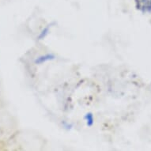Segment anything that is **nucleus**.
<instances>
[{"mask_svg":"<svg viewBox=\"0 0 151 151\" xmlns=\"http://www.w3.org/2000/svg\"><path fill=\"white\" fill-rule=\"evenodd\" d=\"M55 56L53 55H44V56H40V57L37 58V60H36V63H43L48 61V60H53Z\"/></svg>","mask_w":151,"mask_h":151,"instance_id":"2","label":"nucleus"},{"mask_svg":"<svg viewBox=\"0 0 151 151\" xmlns=\"http://www.w3.org/2000/svg\"><path fill=\"white\" fill-rule=\"evenodd\" d=\"M136 6L142 12H150L151 0H135Z\"/></svg>","mask_w":151,"mask_h":151,"instance_id":"1","label":"nucleus"},{"mask_svg":"<svg viewBox=\"0 0 151 151\" xmlns=\"http://www.w3.org/2000/svg\"><path fill=\"white\" fill-rule=\"evenodd\" d=\"M85 119H86L87 124H88L89 126H92V125H93V118L92 114H90V113L86 114V116H85Z\"/></svg>","mask_w":151,"mask_h":151,"instance_id":"3","label":"nucleus"},{"mask_svg":"<svg viewBox=\"0 0 151 151\" xmlns=\"http://www.w3.org/2000/svg\"><path fill=\"white\" fill-rule=\"evenodd\" d=\"M48 29H49V27H47L45 30H43L42 32H41V34H40V37H39V38H44V37L47 35V32H48Z\"/></svg>","mask_w":151,"mask_h":151,"instance_id":"4","label":"nucleus"}]
</instances>
